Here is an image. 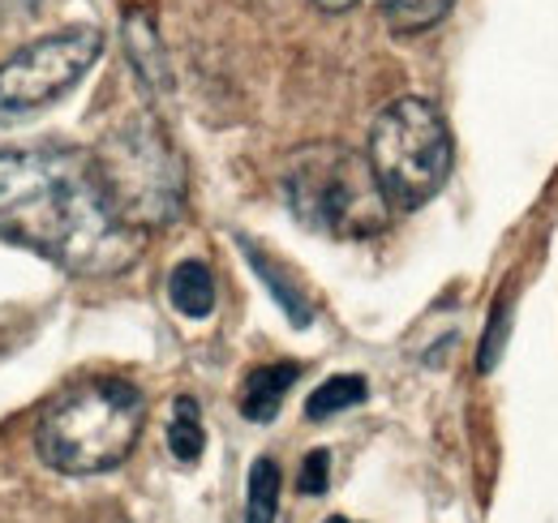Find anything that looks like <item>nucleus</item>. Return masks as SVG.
<instances>
[{
	"mask_svg": "<svg viewBox=\"0 0 558 523\" xmlns=\"http://www.w3.org/2000/svg\"><path fill=\"white\" fill-rule=\"evenodd\" d=\"M99 523H125V520H121L117 511H108V515H104V520H99Z\"/></svg>",
	"mask_w": 558,
	"mask_h": 523,
	"instance_id": "obj_18",
	"label": "nucleus"
},
{
	"mask_svg": "<svg viewBox=\"0 0 558 523\" xmlns=\"http://www.w3.org/2000/svg\"><path fill=\"white\" fill-rule=\"evenodd\" d=\"M203 447H207V429H203V408L198 399L181 394L172 403V421H168V451L177 463H198L203 459Z\"/></svg>",
	"mask_w": 558,
	"mask_h": 523,
	"instance_id": "obj_10",
	"label": "nucleus"
},
{
	"mask_svg": "<svg viewBox=\"0 0 558 523\" xmlns=\"http://www.w3.org/2000/svg\"><path fill=\"white\" fill-rule=\"evenodd\" d=\"M0 241L70 275H121L142 254V232L117 215L90 150L77 146L0 150Z\"/></svg>",
	"mask_w": 558,
	"mask_h": 523,
	"instance_id": "obj_1",
	"label": "nucleus"
},
{
	"mask_svg": "<svg viewBox=\"0 0 558 523\" xmlns=\"http://www.w3.org/2000/svg\"><path fill=\"white\" fill-rule=\"evenodd\" d=\"M327 523H352V520H344V515H331Z\"/></svg>",
	"mask_w": 558,
	"mask_h": 523,
	"instance_id": "obj_19",
	"label": "nucleus"
},
{
	"mask_svg": "<svg viewBox=\"0 0 558 523\" xmlns=\"http://www.w3.org/2000/svg\"><path fill=\"white\" fill-rule=\"evenodd\" d=\"M168 301L185 318H207L215 309V275L207 262H181L168 275Z\"/></svg>",
	"mask_w": 558,
	"mask_h": 523,
	"instance_id": "obj_9",
	"label": "nucleus"
},
{
	"mask_svg": "<svg viewBox=\"0 0 558 523\" xmlns=\"http://www.w3.org/2000/svg\"><path fill=\"white\" fill-rule=\"evenodd\" d=\"M365 394H369V387H365V378H356V374L327 378L318 391L305 399V416H310V421H327V416H336V412L356 408Z\"/></svg>",
	"mask_w": 558,
	"mask_h": 523,
	"instance_id": "obj_13",
	"label": "nucleus"
},
{
	"mask_svg": "<svg viewBox=\"0 0 558 523\" xmlns=\"http://www.w3.org/2000/svg\"><path fill=\"white\" fill-rule=\"evenodd\" d=\"M146 425V399L125 378H82L57 394L39 425L35 451L52 472L95 476L125 463Z\"/></svg>",
	"mask_w": 558,
	"mask_h": 523,
	"instance_id": "obj_2",
	"label": "nucleus"
},
{
	"mask_svg": "<svg viewBox=\"0 0 558 523\" xmlns=\"http://www.w3.org/2000/svg\"><path fill=\"white\" fill-rule=\"evenodd\" d=\"M296 378H301V369H296L292 361H279V365L254 369V374L245 378V391H241V412H245V421H254V425L276 421Z\"/></svg>",
	"mask_w": 558,
	"mask_h": 523,
	"instance_id": "obj_7",
	"label": "nucleus"
},
{
	"mask_svg": "<svg viewBox=\"0 0 558 523\" xmlns=\"http://www.w3.org/2000/svg\"><path fill=\"white\" fill-rule=\"evenodd\" d=\"M327 476H331V455L327 451H310L301 472H296V489L305 498H318V494H327Z\"/></svg>",
	"mask_w": 558,
	"mask_h": 523,
	"instance_id": "obj_16",
	"label": "nucleus"
},
{
	"mask_svg": "<svg viewBox=\"0 0 558 523\" xmlns=\"http://www.w3.org/2000/svg\"><path fill=\"white\" fill-rule=\"evenodd\" d=\"M125 48H130V61L138 65L142 82L155 86V90H168V57H163V44L155 35L150 9H130L125 13Z\"/></svg>",
	"mask_w": 558,
	"mask_h": 523,
	"instance_id": "obj_8",
	"label": "nucleus"
},
{
	"mask_svg": "<svg viewBox=\"0 0 558 523\" xmlns=\"http://www.w3.org/2000/svg\"><path fill=\"white\" fill-rule=\"evenodd\" d=\"M283 197L301 228L331 241H369L391 228V202L369 159L340 142L301 146L283 168Z\"/></svg>",
	"mask_w": 558,
	"mask_h": 523,
	"instance_id": "obj_3",
	"label": "nucleus"
},
{
	"mask_svg": "<svg viewBox=\"0 0 558 523\" xmlns=\"http://www.w3.org/2000/svg\"><path fill=\"white\" fill-rule=\"evenodd\" d=\"M99 181L112 197L117 215L138 228L142 236L150 228H168L185 206V172L168 137L150 121H130L112 130L90 150Z\"/></svg>",
	"mask_w": 558,
	"mask_h": 523,
	"instance_id": "obj_5",
	"label": "nucleus"
},
{
	"mask_svg": "<svg viewBox=\"0 0 558 523\" xmlns=\"http://www.w3.org/2000/svg\"><path fill=\"white\" fill-rule=\"evenodd\" d=\"M279 515V463L254 459L250 467V494H245V523H276Z\"/></svg>",
	"mask_w": 558,
	"mask_h": 523,
	"instance_id": "obj_12",
	"label": "nucleus"
},
{
	"mask_svg": "<svg viewBox=\"0 0 558 523\" xmlns=\"http://www.w3.org/2000/svg\"><path fill=\"white\" fill-rule=\"evenodd\" d=\"M365 159L396 210H417L451 177V130L429 99L404 95L378 112Z\"/></svg>",
	"mask_w": 558,
	"mask_h": 523,
	"instance_id": "obj_4",
	"label": "nucleus"
},
{
	"mask_svg": "<svg viewBox=\"0 0 558 523\" xmlns=\"http://www.w3.org/2000/svg\"><path fill=\"white\" fill-rule=\"evenodd\" d=\"M507 330H511V305L498 301L494 305V318H489L486 327V339H482V352H477V369L482 374H494V365H498V356L507 348Z\"/></svg>",
	"mask_w": 558,
	"mask_h": 523,
	"instance_id": "obj_15",
	"label": "nucleus"
},
{
	"mask_svg": "<svg viewBox=\"0 0 558 523\" xmlns=\"http://www.w3.org/2000/svg\"><path fill=\"white\" fill-rule=\"evenodd\" d=\"M378 4L396 35H421V31L438 26L451 9V0H378Z\"/></svg>",
	"mask_w": 558,
	"mask_h": 523,
	"instance_id": "obj_14",
	"label": "nucleus"
},
{
	"mask_svg": "<svg viewBox=\"0 0 558 523\" xmlns=\"http://www.w3.org/2000/svg\"><path fill=\"white\" fill-rule=\"evenodd\" d=\"M314 4H318L323 13H349L356 0H314Z\"/></svg>",
	"mask_w": 558,
	"mask_h": 523,
	"instance_id": "obj_17",
	"label": "nucleus"
},
{
	"mask_svg": "<svg viewBox=\"0 0 558 523\" xmlns=\"http://www.w3.org/2000/svg\"><path fill=\"white\" fill-rule=\"evenodd\" d=\"M99 52H104V35L95 26H70L13 52L0 65V125L26 121L52 108L86 77Z\"/></svg>",
	"mask_w": 558,
	"mask_h": 523,
	"instance_id": "obj_6",
	"label": "nucleus"
},
{
	"mask_svg": "<svg viewBox=\"0 0 558 523\" xmlns=\"http://www.w3.org/2000/svg\"><path fill=\"white\" fill-rule=\"evenodd\" d=\"M241 250H245L250 266L258 270V279L271 288V296L279 301V309L288 314V323H292V327H310V323H314V314H310V301H305V296H301V292H296V288L283 279V270H279L276 262L267 258V254H263L254 241H241Z\"/></svg>",
	"mask_w": 558,
	"mask_h": 523,
	"instance_id": "obj_11",
	"label": "nucleus"
}]
</instances>
